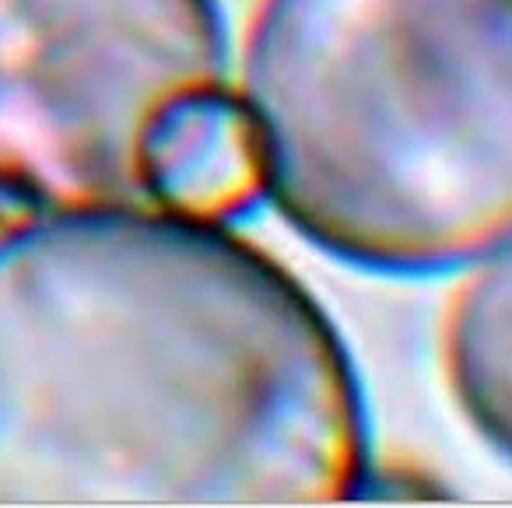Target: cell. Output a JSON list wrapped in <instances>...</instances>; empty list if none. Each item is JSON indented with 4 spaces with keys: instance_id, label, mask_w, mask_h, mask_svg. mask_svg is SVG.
Returning <instances> with one entry per match:
<instances>
[{
    "instance_id": "cell-1",
    "label": "cell",
    "mask_w": 512,
    "mask_h": 508,
    "mask_svg": "<svg viewBox=\"0 0 512 508\" xmlns=\"http://www.w3.org/2000/svg\"><path fill=\"white\" fill-rule=\"evenodd\" d=\"M365 484L351 354L271 256L155 207L0 235V505H337Z\"/></svg>"
},
{
    "instance_id": "cell-2",
    "label": "cell",
    "mask_w": 512,
    "mask_h": 508,
    "mask_svg": "<svg viewBox=\"0 0 512 508\" xmlns=\"http://www.w3.org/2000/svg\"><path fill=\"white\" fill-rule=\"evenodd\" d=\"M242 106L267 197L383 274L474 267L512 228V0H264Z\"/></svg>"
},
{
    "instance_id": "cell-3",
    "label": "cell",
    "mask_w": 512,
    "mask_h": 508,
    "mask_svg": "<svg viewBox=\"0 0 512 508\" xmlns=\"http://www.w3.org/2000/svg\"><path fill=\"white\" fill-rule=\"evenodd\" d=\"M225 71L214 0H0V193L43 214L151 207L148 130Z\"/></svg>"
},
{
    "instance_id": "cell-4",
    "label": "cell",
    "mask_w": 512,
    "mask_h": 508,
    "mask_svg": "<svg viewBox=\"0 0 512 508\" xmlns=\"http://www.w3.org/2000/svg\"><path fill=\"white\" fill-rule=\"evenodd\" d=\"M144 193L155 211L225 225L249 214L264 186V155L242 99L221 88L172 102L148 130Z\"/></svg>"
},
{
    "instance_id": "cell-5",
    "label": "cell",
    "mask_w": 512,
    "mask_h": 508,
    "mask_svg": "<svg viewBox=\"0 0 512 508\" xmlns=\"http://www.w3.org/2000/svg\"><path fill=\"white\" fill-rule=\"evenodd\" d=\"M512 263L509 246L474 263L446 323V368L470 424L498 452L512 428Z\"/></svg>"
}]
</instances>
